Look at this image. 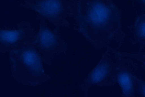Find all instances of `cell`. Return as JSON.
Returning a JSON list of instances; mask_svg holds the SVG:
<instances>
[{
    "label": "cell",
    "mask_w": 145,
    "mask_h": 97,
    "mask_svg": "<svg viewBox=\"0 0 145 97\" xmlns=\"http://www.w3.org/2000/svg\"><path fill=\"white\" fill-rule=\"evenodd\" d=\"M120 81L126 96L131 95L133 90V84L131 77L127 72L122 73L120 77Z\"/></svg>",
    "instance_id": "6da1fadb"
},
{
    "label": "cell",
    "mask_w": 145,
    "mask_h": 97,
    "mask_svg": "<svg viewBox=\"0 0 145 97\" xmlns=\"http://www.w3.org/2000/svg\"><path fill=\"white\" fill-rule=\"evenodd\" d=\"M54 5L53 4V3H52L51 1H50V3H46L45 5V7H43V9L42 10L43 11V12L47 15H53L54 12V7L52 6Z\"/></svg>",
    "instance_id": "7a4b0ae2"
},
{
    "label": "cell",
    "mask_w": 145,
    "mask_h": 97,
    "mask_svg": "<svg viewBox=\"0 0 145 97\" xmlns=\"http://www.w3.org/2000/svg\"><path fill=\"white\" fill-rule=\"evenodd\" d=\"M2 36L3 39L12 41L15 39L16 34L14 32H4L3 33Z\"/></svg>",
    "instance_id": "3957f363"
},
{
    "label": "cell",
    "mask_w": 145,
    "mask_h": 97,
    "mask_svg": "<svg viewBox=\"0 0 145 97\" xmlns=\"http://www.w3.org/2000/svg\"><path fill=\"white\" fill-rule=\"evenodd\" d=\"M140 87V91L142 94L145 96V83L141 84Z\"/></svg>",
    "instance_id": "277c9868"
},
{
    "label": "cell",
    "mask_w": 145,
    "mask_h": 97,
    "mask_svg": "<svg viewBox=\"0 0 145 97\" xmlns=\"http://www.w3.org/2000/svg\"><path fill=\"white\" fill-rule=\"evenodd\" d=\"M143 0V1L144 2H145V0Z\"/></svg>",
    "instance_id": "5b68a950"
}]
</instances>
